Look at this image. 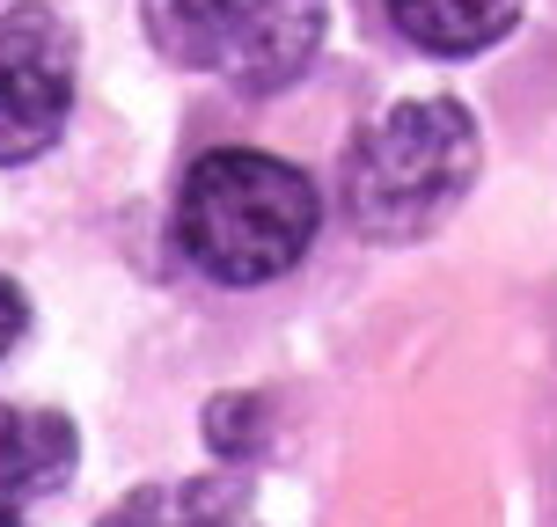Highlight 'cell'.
<instances>
[{"mask_svg":"<svg viewBox=\"0 0 557 527\" xmlns=\"http://www.w3.org/2000/svg\"><path fill=\"white\" fill-rule=\"evenodd\" d=\"M315 184L257 147H221L191 162L176 191V250L221 286H264L315 242Z\"/></svg>","mask_w":557,"mask_h":527,"instance_id":"cell-1","label":"cell"},{"mask_svg":"<svg viewBox=\"0 0 557 527\" xmlns=\"http://www.w3.org/2000/svg\"><path fill=\"white\" fill-rule=\"evenodd\" d=\"M476 176V125L462 103L425 96L374 117L345 154V213L367 242H411Z\"/></svg>","mask_w":557,"mask_h":527,"instance_id":"cell-2","label":"cell"},{"mask_svg":"<svg viewBox=\"0 0 557 527\" xmlns=\"http://www.w3.org/2000/svg\"><path fill=\"white\" fill-rule=\"evenodd\" d=\"M323 0H147V37L176 66L221 74L243 96H272L323 45Z\"/></svg>","mask_w":557,"mask_h":527,"instance_id":"cell-3","label":"cell"},{"mask_svg":"<svg viewBox=\"0 0 557 527\" xmlns=\"http://www.w3.org/2000/svg\"><path fill=\"white\" fill-rule=\"evenodd\" d=\"M74 111V37L52 8H15L0 23V168L45 154Z\"/></svg>","mask_w":557,"mask_h":527,"instance_id":"cell-4","label":"cell"},{"mask_svg":"<svg viewBox=\"0 0 557 527\" xmlns=\"http://www.w3.org/2000/svg\"><path fill=\"white\" fill-rule=\"evenodd\" d=\"M74 476V425L59 411L0 403V527H23Z\"/></svg>","mask_w":557,"mask_h":527,"instance_id":"cell-5","label":"cell"},{"mask_svg":"<svg viewBox=\"0 0 557 527\" xmlns=\"http://www.w3.org/2000/svg\"><path fill=\"white\" fill-rule=\"evenodd\" d=\"M103 527H257L250 491L235 476H191V484H154L103 513Z\"/></svg>","mask_w":557,"mask_h":527,"instance_id":"cell-6","label":"cell"},{"mask_svg":"<svg viewBox=\"0 0 557 527\" xmlns=\"http://www.w3.org/2000/svg\"><path fill=\"white\" fill-rule=\"evenodd\" d=\"M396 29L411 37L418 52H441V59H470L484 45H499L521 0H389Z\"/></svg>","mask_w":557,"mask_h":527,"instance_id":"cell-7","label":"cell"},{"mask_svg":"<svg viewBox=\"0 0 557 527\" xmlns=\"http://www.w3.org/2000/svg\"><path fill=\"white\" fill-rule=\"evenodd\" d=\"M15 337H23V293L0 278V360H8V344H15Z\"/></svg>","mask_w":557,"mask_h":527,"instance_id":"cell-8","label":"cell"}]
</instances>
